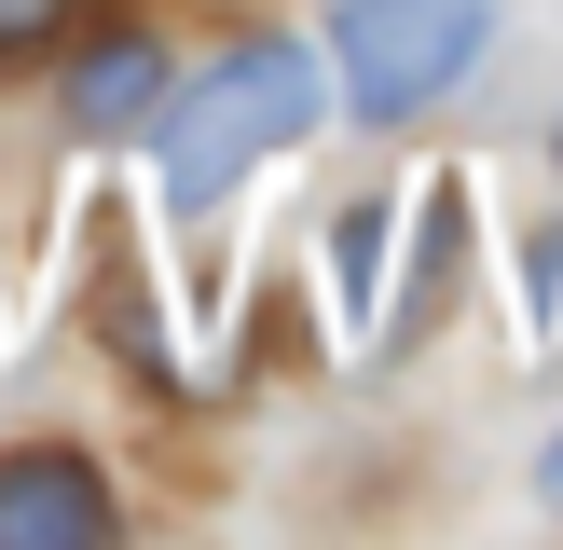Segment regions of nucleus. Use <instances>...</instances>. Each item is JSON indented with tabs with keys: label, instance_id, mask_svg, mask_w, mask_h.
I'll list each match as a JSON object with an SVG mask.
<instances>
[{
	"label": "nucleus",
	"instance_id": "f257e3e1",
	"mask_svg": "<svg viewBox=\"0 0 563 550\" xmlns=\"http://www.w3.org/2000/svg\"><path fill=\"white\" fill-rule=\"evenodd\" d=\"M317 110H330V82H317V55H302V42H234L192 97L152 110V124H165V207L207 220L247 165L302 152V138H317Z\"/></svg>",
	"mask_w": 563,
	"mask_h": 550
},
{
	"label": "nucleus",
	"instance_id": "f03ea898",
	"mask_svg": "<svg viewBox=\"0 0 563 550\" xmlns=\"http://www.w3.org/2000/svg\"><path fill=\"white\" fill-rule=\"evenodd\" d=\"M495 42V0H330V55H344L357 124H412L440 110Z\"/></svg>",
	"mask_w": 563,
	"mask_h": 550
},
{
	"label": "nucleus",
	"instance_id": "7ed1b4c3",
	"mask_svg": "<svg viewBox=\"0 0 563 550\" xmlns=\"http://www.w3.org/2000/svg\"><path fill=\"white\" fill-rule=\"evenodd\" d=\"M0 537H14V550H82V537H110V482L69 454V440H27V454H0Z\"/></svg>",
	"mask_w": 563,
	"mask_h": 550
},
{
	"label": "nucleus",
	"instance_id": "20e7f679",
	"mask_svg": "<svg viewBox=\"0 0 563 550\" xmlns=\"http://www.w3.org/2000/svg\"><path fill=\"white\" fill-rule=\"evenodd\" d=\"M152 110H165V55L137 42V28L82 42V69H69V124H82V138H137Z\"/></svg>",
	"mask_w": 563,
	"mask_h": 550
},
{
	"label": "nucleus",
	"instance_id": "39448f33",
	"mask_svg": "<svg viewBox=\"0 0 563 550\" xmlns=\"http://www.w3.org/2000/svg\"><path fill=\"white\" fill-rule=\"evenodd\" d=\"M385 248H399V207H385V193H357L344 220H330V317H385Z\"/></svg>",
	"mask_w": 563,
	"mask_h": 550
},
{
	"label": "nucleus",
	"instance_id": "423d86ee",
	"mask_svg": "<svg viewBox=\"0 0 563 550\" xmlns=\"http://www.w3.org/2000/svg\"><path fill=\"white\" fill-rule=\"evenodd\" d=\"M55 14H69V0H0V42H42Z\"/></svg>",
	"mask_w": 563,
	"mask_h": 550
},
{
	"label": "nucleus",
	"instance_id": "0eeeda50",
	"mask_svg": "<svg viewBox=\"0 0 563 550\" xmlns=\"http://www.w3.org/2000/svg\"><path fill=\"white\" fill-rule=\"evenodd\" d=\"M537 495H550V509H563V440H550V454H537Z\"/></svg>",
	"mask_w": 563,
	"mask_h": 550
},
{
	"label": "nucleus",
	"instance_id": "6e6552de",
	"mask_svg": "<svg viewBox=\"0 0 563 550\" xmlns=\"http://www.w3.org/2000/svg\"><path fill=\"white\" fill-rule=\"evenodd\" d=\"M550 152H563V124H550Z\"/></svg>",
	"mask_w": 563,
	"mask_h": 550
}]
</instances>
